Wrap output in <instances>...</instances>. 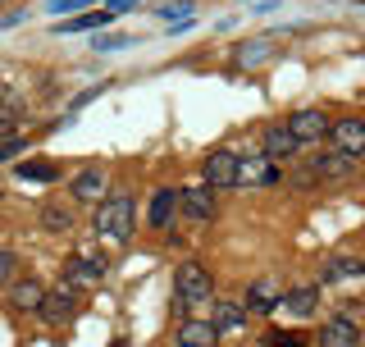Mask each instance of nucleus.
<instances>
[{"mask_svg":"<svg viewBox=\"0 0 365 347\" xmlns=\"http://www.w3.org/2000/svg\"><path fill=\"white\" fill-rule=\"evenodd\" d=\"M128 41H133V37H101V41H96V51H123Z\"/></svg>","mask_w":365,"mask_h":347,"instance_id":"31","label":"nucleus"},{"mask_svg":"<svg viewBox=\"0 0 365 347\" xmlns=\"http://www.w3.org/2000/svg\"><path fill=\"white\" fill-rule=\"evenodd\" d=\"M37 316L46 320V325H68V320L78 316V293H73V283H64V288H51V293L41 297Z\"/></svg>","mask_w":365,"mask_h":347,"instance_id":"3","label":"nucleus"},{"mask_svg":"<svg viewBox=\"0 0 365 347\" xmlns=\"http://www.w3.org/2000/svg\"><path fill=\"white\" fill-rule=\"evenodd\" d=\"M41 297H46V288H41L37 274H23V279L9 283V306H14V311H32V316H37Z\"/></svg>","mask_w":365,"mask_h":347,"instance_id":"13","label":"nucleus"},{"mask_svg":"<svg viewBox=\"0 0 365 347\" xmlns=\"http://www.w3.org/2000/svg\"><path fill=\"white\" fill-rule=\"evenodd\" d=\"M174 343L178 347H220V333H215L210 320H182Z\"/></svg>","mask_w":365,"mask_h":347,"instance_id":"15","label":"nucleus"},{"mask_svg":"<svg viewBox=\"0 0 365 347\" xmlns=\"http://www.w3.org/2000/svg\"><path fill=\"white\" fill-rule=\"evenodd\" d=\"M23 110H28V101H23V91L14 87H0V124H19Z\"/></svg>","mask_w":365,"mask_h":347,"instance_id":"24","label":"nucleus"},{"mask_svg":"<svg viewBox=\"0 0 365 347\" xmlns=\"http://www.w3.org/2000/svg\"><path fill=\"white\" fill-rule=\"evenodd\" d=\"M55 174H60V169H55L51 160H28V165H19V178H41V183H51Z\"/></svg>","mask_w":365,"mask_h":347,"instance_id":"25","label":"nucleus"},{"mask_svg":"<svg viewBox=\"0 0 365 347\" xmlns=\"http://www.w3.org/2000/svg\"><path fill=\"white\" fill-rule=\"evenodd\" d=\"M315 306H319L315 288H288V293L279 297V311H288V316H297V320H311Z\"/></svg>","mask_w":365,"mask_h":347,"instance_id":"16","label":"nucleus"},{"mask_svg":"<svg viewBox=\"0 0 365 347\" xmlns=\"http://www.w3.org/2000/svg\"><path fill=\"white\" fill-rule=\"evenodd\" d=\"M110 23V14L106 9H87L83 19H64V23H55V32H60V37H68V32H87V28H106Z\"/></svg>","mask_w":365,"mask_h":347,"instance_id":"23","label":"nucleus"},{"mask_svg":"<svg viewBox=\"0 0 365 347\" xmlns=\"http://www.w3.org/2000/svg\"><path fill=\"white\" fill-rule=\"evenodd\" d=\"M201 174H205V188H210V192L237 188V156L233 151H210L205 165H201Z\"/></svg>","mask_w":365,"mask_h":347,"instance_id":"5","label":"nucleus"},{"mask_svg":"<svg viewBox=\"0 0 365 347\" xmlns=\"http://www.w3.org/2000/svg\"><path fill=\"white\" fill-rule=\"evenodd\" d=\"M351 169H356V160L342 156V151H324V156H315V160H311L315 183H324V178H347Z\"/></svg>","mask_w":365,"mask_h":347,"instance_id":"14","label":"nucleus"},{"mask_svg":"<svg viewBox=\"0 0 365 347\" xmlns=\"http://www.w3.org/2000/svg\"><path fill=\"white\" fill-rule=\"evenodd\" d=\"M174 293H178V302H182V306L210 302V293H215L210 270H205V265H197V261H182L178 270H174Z\"/></svg>","mask_w":365,"mask_h":347,"instance_id":"2","label":"nucleus"},{"mask_svg":"<svg viewBox=\"0 0 365 347\" xmlns=\"http://www.w3.org/2000/svg\"><path fill=\"white\" fill-rule=\"evenodd\" d=\"M128 9H137V0H110L106 14H128Z\"/></svg>","mask_w":365,"mask_h":347,"instance_id":"32","label":"nucleus"},{"mask_svg":"<svg viewBox=\"0 0 365 347\" xmlns=\"http://www.w3.org/2000/svg\"><path fill=\"white\" fill-rule=\"evenodd\" d=\"M292 188H315V174H311V165H297V169H292Z\"/></svg>","mask_w":365,"mask_h":347,"instance_id":"28","label":"nucleus"},{"mask_svg":"<svg viewBox=\"0 0 365 347\" xmlns=\"http://www.w3.org/2000/svg\"><path fill=\"white\" fill-rule=\"evenodd\" d=\"M19 279V256L14 251H0V283H14Z\"/></svg>","mask_w":365,"mask_h":347,"instance_id":"26","label":"nucleus"},{"mask_svg":"<svg viewBox=\"0 0 365 347\" xmlns=\"http://www.w3.org/2000/svg\"><path fill=\"white\" fill-rule=\"evenodd\" d=\"M329 137H334V151L351 156V160L365 151V124H361V119H338V124H329Z\"/></svg>","mask_w":365,"mask_h":347,"instance_id":"9","label":"nucleus"},{"mask_svg":"<svg viewBox=\"0 0 365 347\" xmlns=\"http://www.w3.org/2000/svg\"><path fill=\"white\" fill-rule=\"evenodd\" d=\"M178 215V192L174 188H160L151 196V206H146V219H151V228H169V219Z\"/></svg>","mask_w":365,"mask_h":347,"instance_id":"18","label":"nucleus"},{"mask_svg":"<svg viewBox=\"0 0 365 347\" xmlns=\"http://www.w3.org/2000/svg\"><path fill=\"white\" fill-rule=\"evenodd\" d=\"M297 151H302V146H297V137L288 133V124H269L265 137H260V156L274 160V165H279V160H297Z\"/></svg>","mask_w":365,"mask_h":347,"instance_id":"7","label":"nucleus"},{"mask_svg":"<svg viewBox=\"0 0 365 347\" xmlns=\"http://www.w3.org/2000/svg\"><path fill=\"white\" fill-rule=\"evenodd\" d=\"M265 183H279V165L265 156L237 160V188H265Z\"/></svg>","mask_w":365,"mask_h":347,"instance_id":"11","label":"nucleus"},{"mask_svg":"<svg viewBox=\"0 0 365 347\" xmlns=\"http://www.w3.org/2000/svg\"><path fill=\"white\" fill-rule=\"evenodd\" d=\"M269 55H274V41L269 37H256V41H242V46H237V64H242V69L265 64Z\"/></svg>","mask_w":365,"mask_h":347,"instance_id":"22","label":"nucleus"},{"mask_svg":"<svg viewBox=\"0 0 365 347\" xmlns=\"http://www.w3.org/2000/svg\"><path fill=\"white\" fill-rule=\"evenodd\" d=\"M356 343H361L356 316H334L324 329H319V347H356Z\"/></svg>","mask_w":365,"mask_h":347,"instance_id":"12","label":"nucleus"},{"mask_svg":"<svg viewBox=\"0 0 365 347\" xmlns=\"http://www.w3.org/2000/svg\"><path fill=\"white\" fill-rule=\"evenodd\" d=\"M215 333H233V329H242L247 325V306H237V302H220V311H215Z\"/></svg>","mask_w":365,"mask_h":347,"instance_id":"21","label":"nucleus"},{"mask_svg":"<svg viewBox=\"0 0 365 347\" xmlns=\"http://www.w3.org/2000/svg\"><path fill=\"white\" fill-rule=\"evenodd\" d=\"M41 228H46V233H68V228H73V206H68V201H51L41 211Z\"/></svg>","mask_w":365,"mask_h":347,"instance_id":"20","label":"nucleus"},{"mask_svg":"<svg viewBox=\"0 0 365 347\" xmlns=\"http://www.w3.org/2000/svg\"><path fill=\"white\" fill-rule=\"evenodd\" d=\"M110 347H128V343H123V338H114V343H110Z\"/></svg>","mask_w":365,"mask_h":347,"instance_id":"34","label":"nucleus"},{"mask_svg":"<svg viewBox=\"0 0 365 347\" xmlns=\"http://www.w3.org/2000/svg\"><path fill=\"white\" fill-rule=\"evenodd\" d=\"M160 14H165V19H182V23H187V14H192V0H174V5H160Z\"/></svg>","mask_w":365,"mask_h":347,"instance_id":"27","label":"nucleus"},{"mask_svg":"<svg viewBox=\"0 0 365 347\" xmlns=\"http://www.w3.org/2000/svg\"><path fill=\"white\" fill-rule=\"evenodd\" d=\"M288 133L297 137V146L319 142V137L329 133V114H324V110H297V114H292V124H288Z\"/></svg>","mask_w":365,"mask_h":347,"instance_id":"10","label":"nucleus"},{"mask_svg":"<svg viewBox=\"0 0 365 347\" xmlns=\"http://www.w3.org/2000/svg\"><path fill=\"white\" fill-rule=\"evenodd\" d=\"M265 347H302V338H292V333H269Z\"/></svg>","mask_w":365,"mask_h":347,"instance_id":"30","label":"nucleus"},{"mask_svg":"<svg viewBox=\"0 0 365 347\" xmlns=\"http://www.w3.org/2000/svg\"><path fill=\"white\" fill-rule=\"evenodd\" d=\"M51 9H87V0H51Z\"/></svg>","mask_w":365,"mask_h":347,"instance_id":"33","label":"nucleus"},{"mask_svg":"<svg viewBox=\"0 0 365 347\" xmlns=\"http://www.w3.org/2000/svg\"><path fill=\"white\" fill-rule=\"evenodd\" d=\"M64 274H68V283H101L106 279V256H101L96 247H78L73 256H68V265H64Z\"/></svg>","mask_w":365,"mask_h":347,"instance_id":"4","label":"nucleus"},{"mask_svg":"<svg viewBox=\"0 0 365 347\" xmlns=\"http://www.w3.org/2000/svg\"><path fill=\"white\" fill-rule=\"evenodd\" d=\"M73 201H106V169L91 165L73 178Z\"/></svg>","mask_w":365,"mask_h":347,"instance_id":"17","label":"nucleus"},{"mask_svg":"<svg viewBox=\"0 0 365 347\" xmlns=\"http://www.w3.org/2000/svg\"><path fill=\"white\" fill-rule=\"evenodd\" d=\"M137 228V206L133 196H106V201L96 206V238L110 242V247H123V242L133 238Z\"/></svg>","mask_w":365,"mask_h":347,"instance_id":"1","label":"nucleus"},{"mask_svg":"<svg viewBox=\"0 0 365 347\" xmlns=\"http://www.w3.org/2000/svg\"><path fill=\"white\" fill-rule=\"evenodd\" d=\"M279 297H283V288L274 274H260L256 283L247 288V316L256 311V316H269V311H279Z\"/></svg>","mask_w":365,"mask_h":347,"instance_id":"8","label":"nucleus"},{"mask_svg":"<svg viewBox=\"0 0 365 347\" xmlns=\"http://www.w3.org/2000/svg\"><path fill=\"white\" fill-rule=\"evenodd\" d=\"M178 211L187 219H197V224H210V219L220 215V201H215L210 188H182L178 192Z\"/></svg>","mask_w":365,"mask_h":347,"instance_id":"6","label":"nucleus"},{"mask_svg":"<svg viewBox=\"0 0 365 347\" xmlns=\"http://www.w3.org/2000/svg\"><path fill=\"white\" fill-rule=\"evenodd\" d=\"M365 265L356 256H329L324 261V283H342V279H361Z\"/></svg>","mask_w":365,"mask_h":347,"instance_id":"19","label":"nucleus"},{"mask_svg":"<svg viewBox=\"0 0 365 347\" xmlns=\"http://www.w3.org/2000/svg\"><path fill=\"white\" fill-rule=\"evenodd\" d=\"M19 151H23V137H19V133L0 142V160H9V156H19Z\"/></svg>","mask_w":365,"mask_h":347,"instance_id":"29","label":"nucleus"}]
</instances>
